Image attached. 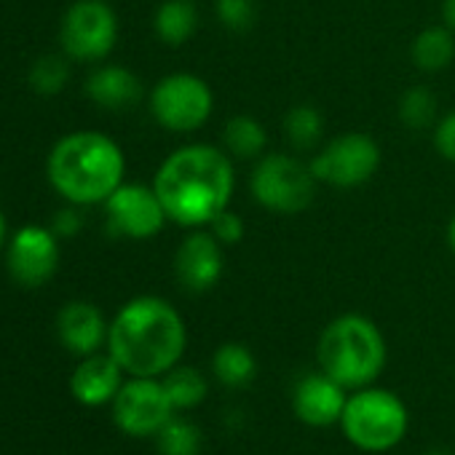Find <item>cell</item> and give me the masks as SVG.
<instances>
[{
    "label": "cell",
    "instance_id": "cell-33",
    "mask_svg": "<svg viewBox=\"0 0 455 455\" xmlns=\"http://www.w3.org/2000/svg\"><path fill=\"white\" fill-rule=\"evenodd\" d=\"M6 239V220H4V212H0V244Z\"/></svg>",
    "mask_w": 455,
    "mask_h": 455
},
{
    "label": "cell",
    "instance_id": "cell-7",
    "mask_svg": "<svg viewBox=\"0 0 455 455\" xmlns=\"http://www.w3.org/2000/svg\"><path fill=\"white\" fill-rule=\"evenodd\" d=\"M212 89L190 73L166 76L156 84L150 94V113L156 116V121L164 129L180 134L201 129L212 116Z\"/></svg>",
    "mask_w": 455,
    "mask_h": 455
},
{
    "label": "cell",
    "instance_id": "cell-22",
    "mask_svg": "<svg viewBox=\"0 0 455 455\" xmlns=\"http://www.w3.org/2000/svg\"><path fill=\"white\" fill-rule=\"evenodd\" d=\"M164 391L174 410H193L206 399V380L193 367H172L164 375Z\"/></svg>",
    "mask_w": 455,
    "mask_h": 455
},
{
    "label": "cell",
    "instance_id": "cell-6",
    "mask_svg": "<svg viewBox=\"0 0 455 455\" xmlns=\"http://www.w3.org/2000/svg\"><path fill=\"white\" fill-rule=\"evenodd\" d=\"M250 188L255 201L263 204L266 209L298 214L314 201L316 177L311 166H306L303 161L282 153H268L258 161Z\"/></svg>",
    "mask_w": 455,
    "mask_h": 455
},
{
    "label": "cell",
    "instance_id": "cell-5",
    "mask_svg": "<svg viewBox=\"0 0 455 455\" xmlns=\"http://www.w3.org/2000/svg\"><path fill=\"white\" fill-rule=\"evenodd\" d=\"M340 426L354 447L364 452H386L404 439L410 415L394 391L364 386L348 396Z\"/></svg>",
    "mask_w": 455,
    "mask_h": 455
},
{
    "label": "cell",
    "instance_id": "cell-25",
    "mask_svg": "<svg viewBox=\"0 0 455 455\" xmlns=\"http://www.w3.org/2000/svg\"><path fill=\"white\" fill-rule=\"evenodd\" d=\"M399 118L407 129H428L436 118V97L426 86H412L399 100Z\"/></svg>",
    "mask_w": 455,
    "mask_h": 455
},
{
    "label": "cell",
    "instance_id": "cell-30",
    "mask_svg": "<svg viewBox=\"0 0 455 455\" xmlns=\"http://www.w3.org/2000/svg\"><path fill=\"white\" fill-rule=\"evenodd\" d=\"M81 228V214L73 209H65L54 217V234L57 236H73Z\"/></svg>",
    "mask_w": 455,
    "mask_h": 455
},
{
    "label": "cell",
    "instance_id": "cell-18",
    "mask_svg": "<svg viewBox=\"0 0 455 455\" xmlns=\"http://www.w3.org/2000/svg\"><path fill=\"white\" fill-rule=\"evenodd\" d=\"M212 370L217 375V380L228 388H242L247 383H252L255 372H258V362L255 354L242 346V343H225L214 351L212 356Z\"/></svg>",
    "mask_w": 455,
    "mask_h": 455
},
{
    "label": "cell",
    "instance_id": "cell-27",
    "mask_svg": "<svg viewBox=\"0 0 455 455\" xmlns=\"http://www.w3.org/2000/svg\"><path fill=\"white\" fill-rule=\"evenodd\" d=\"M217 17L228 30L244 33L258 20L255 0H217Z\"/></svg>",
    "mask_w": 455,
    "mask_h": 455
},
{
    "label": "cell",
    "instance_id": "cell-14",
    "mask_svg": "<svg viewBox=\"0 0 455 455\" xmlns=\"http://www.w3.org/2000/svg\"><path fill=\"white\" fill-rule=\"evenodd\" d=\"M174 271L185 290H212L222 276V244L217 242V236L201 231L190 234L174 255Z\"/></svg>",
    "mask_w": 455,
    "mask_h": 455
},
{
    "label": "cell",
    "instance_id": "cell-17",
    "mask_svg": "<svg viewBox=\"0 0 455 455\" xmlns=\"http://www.w3.org/2000/svg\"><path fill=\"white\" fill-rule=\"evenodd\" d=\"M86 94L92 97V102H97L108 110H126L140 102L142 84L132 70H126L121 65H108L89 76Z\"/></svg>",
    "mask_w": 455,
    "mask_h": 455
},
{
    "label": "cell",
    "instance_id": "cell-8",
    "mask_svg": "<svg viewBox=\"0 0 455 455\" xmlns=\"http://www.w3.org/2000/svg\"><path fill=\"white\" fill-rule=\"evenodd\" d=\"M118 38V20L116 12L105 0H78L62 20L60 41L68 57L81 62H100L105 60Z\"/></svg>",
    "mask_w": 455,
    "mask_h": 455
},
{
    "label": "cell",
    "instance_id": "cell-26",
    "mask_svg": "<svg viewBox=\"0 0 455 455\" xmlns=\"http://www.w3.org/2000/svg\"><path fill=\"white\" fill-rule=\"evenodd\" d=\"M68 78H70V68L60 57H41L30 70V86L46 97L60 94L65 89Z\"/></svg>",
    "mask_w": 455,
    "mask_h": 455
},
{
    "label": "cell",
    "instance_id": "cell-20",
    "mask_svg": "<svg viewBox=\"0 0 455 455\" xmlns=\"http://www.w3.org/2000/svg\"><path fill=\"white\" fill-rule=\"evenodd\" d=\"M455 60V38L447 28H426L412 44V62L423 73H439Z\"/></svg>",
    "mask_w": 455,
    "mask_h": 455
},
{
    "label": "cell",
    "instance_id": "cell-32",
    "mask_svg": "<svg viewBox=\"0 0 455 455\" xmlns=\"http://www.w3.org/2000/svg\"><path fill=\"white\" fill-rule=\"evenodd\" d=\"M447 242H450V250L455 252V217L450 220V228H447Z\"/></svg>",
    "mask_w": 455,
    "mask_h": 455
},
{
    "label": "cell",
    "instance_id": "cell-10",
    "mask_svg": "<svg viewBox=\"0 0 455 455\" xmlns=\"http://www.w3.org/2000/svg\"><path fill=\"white\" fill-rule=\"evenodd\" d=\"M172 412L174 407L164 391V383L153 378H132L118 388L113 399V418L118 428L132 436L158 434Z\"/></svg>",
    "mask_w": 455,
    "mask_h": 455
},
{
    "label": "cell",
    "instance_id": "cell-1",
    "mask_svg": "<svg viewBox=\"0 0 455 455\" xmlns=\"http://www.w3.org/2000/svg\"><path fill=\"white\" fill-rule=\"evenodd\" d=\"M153 190L177 225H209L234 196V164L212 145H185L158 169Z\"/></svg>",
    "mask_w": 455,
    "mask_h": 455
},
{
    "label": "cell",
    "instance_id": "cell-3",
    "mask_svg": "<svg viewBox=\"0 0 455 455\" xmlns=\"http://www.w3.org/2000/svg\"><path fill=\"white\" fill-rule=\"evenodd\" d=\"M124 153L100 132H76L60 140L49 156V182L76 206L108 201L124 185Z\"/></svg>",
    "mask_w": 455,
    "mask_h": 455
},
{
    "label": "cell",
    "instance_id": "cell-12",
    "mask_svg": "<svg viewBox=\"0 0 455 455\" xmlns=\"http://www.w3.org/2000/svg\"><path fill=\"white\" fill-rule=\"evenodd\" d=\"M9 274L22 287H44L60 268L57 234L41 225H25L9 247Z\"/></svg>",
    "mask_w": 455,
    "mask_h": 455
},
{
    "label": "cell",
    "instance_id": "cell-11",
    "mask_svg": "<svg viewBox=\"0 0 455 455\" xmlns=\"http://www.w3.org/2000/svg\"><path fill=\"white\" fill-rule=\"evenodd\" d=\"M105 212L110 234L126 239H150L169 220L158 193L145 185H118L105 201Z\"/></svg>",
    "mask_w": 455,
    "mask_h": 455
},
{
    "label": "cell",
    "instance_id": "cell-31",
    "mask_svg": "<svg viewBox=\"0 0 455 455\" xmlns=\"http://www.w3.org/2000/svg\"><path fill=\"white\" fill-rule=\"evenodd\" d=\"M442 20H444V28L455 33V0H444L442 4Z\"/></svg>",
    "mask_w": 455,
    "mask_h": 455
},
{
    "label": "cell",
    "instance_id": "cell-19",
    "mask_svg": "<svg viewBox=\"0 0 455 455\" xmlns=\"http://www.w3.org/2000/svg\"><path fill=\"white\" fill-rule=\"evenodd\" d=\"M198 25V12L190 0H164L156 12V33L164 44L180 46L185 44Z\"/></svg>",
    "mask_w": 455,
    "mask_h": 455
},
{
    "label": "cell",
    "instance_id": "cell-9",
    "mask_svg": "<svg viewBox=\"0 0 455 455\" xmlns=\"http://www.w3.org/2000/svg\"><path fill=\"white\" fill-rule=\"evenodd\" d=\"M314 177L335 188H356L367 182L380 166V148L372 137L351 132L335 137L308 164Z\"/></svg>",
    "mask_w": 455,
    "mask_h": 455
},
{
    "label": "cell",
    "instance_id": "cell-24",
    "mask_svg": "<svg viewBox=\"0 0 455 455\" xmlns=\"http://www.w3.org/2000/svg\"><path fill=\"white\" fill-rule=\"evenodd\" d=\"M158 436L161 455H198L201 452V431L185 418H169Z\"/></svg>",
    "mask_w": 455,
    "mask_h": 455
},
{
    "label": "cell",
    "instance_id": "cell-13",
    "mask_svg": "<svg viewBox=\"0 0 455 455\" xmlns=\"http://www.w3.org/2000/svg\"><path fill=\"white\" fill-rule=\"evenodd\" d=\"M346 388L332 380L327 372H311L295 383L292 391V410L295 415L314 428L340 423V415L346 410Z\"/></svg>",
    "mask_w": 455,
    "mask_h": 455
},
{
    "label": "cell",
    "instance_id": "cell-16",
    "mask_svg": "<svg viewBox=\"0 0 455 455\" xmlns=\"http://www.w3.org/2000/svg\"><path fill=\"white\" fill-rule=\"evenodd\" d=\"M57 330H60L62 343L73 354H81V356L94 354L102 346L105 335H108L100 308L92 306V303H84V300H73L60 311Z\"/></svg>",
    "mask_w": 455,
    "mask_h": 455
},
{
    "label": "cell",
    "instance_id": "cell-29",
    "mask_svg": "<svg viewBox=\"0 0 455 455\" xmlns=\"http://www.w3.org/2000/svg\"><path fill=\"white\" fill-rule=\"evenodd\" d=\"M434 145H436V150H439L442 158H447V161L455 164V110L447 113L439 121V126L434 132Z\"/></svg>",
    "mask_w": 455,
    "mask_h": 455
},
{
    "label": "cell",
    "instance_id": "cell-21",
    "mask_svg": "<svg viewBox=\"0 0 455 455\" xmlns=\"http://www.w3.org/2000/svg\"><path fill=\"white\" fill-rule=\"evenodd\" d=\"M222 140H225L228 153L242 158V161L258 158L266 150V142H268L263 124L255 121L252 116H234L222 129Z\"/></svg>",
    "mask_w": 455,
    "mask_h": 455
},
{
    "label": "cell",
    "instance_id": "cell-15",
    "mask_svg": "<svg viewBox=\"0 0 455 455\" xmlns=\"http://www.w3.org/2000/svg\"><path fill=\"white\" fill-rule=\"evenodd\" d=\"M121 364L113 356H100L89 354L73 372L70 378V391L73 396L86 404V407H100L105 402H113L121 383Z\"/></svg>",
    "mask_w": 455,
    "mask_h": 455
},
{
    "label": "cell",
    "instance_id": "cell-4",
    "mask_svg": "<svg viewBox=\"0 0 455 455\" xmlns=\"http://www.w3.org/2000/svg\"><path fill=\"white\" fill-rule=\"evenodd\" d=\"M316 356L322 372L343 388H364L386 367V340L367 316L346 314L324 327Z\"/></svg>",
    "mask_w": 455,
    "mask_h": 455
},
{
    "label": "cell",
    "instance_id": "cell-28",
    "mask_svg": "<svg viewBox=\"0 0 455 455\" xmlns=\"http://www.w3.org/2000/svg\"><path fill=\"white\" fill-rule=\"evenodd\" d=\"M209 225H212V234L217 236L220 244H236V242L244 239V222H242V217L234 214V212H228V209L220 212Z\"/></svg>",
    "mask_w": 455,
    "mask_h": 455
},
{
    "label": "cell",
    "instance_id": "cell-23",
    "mask_svg": "<svg viewBox=\"0 0 455 455\" xmlns=\"http://www.w3.org/2000/svg\"><path fill=\"white\" fill-rule=\"evenodd\" d=\"M322 129H324V118H322V113L314 105H295L284 116L287 140L298 150H311L314 145H319Z\"/></svg>",
    "mask_w": 455,
    "mask_h": 455
},
{
    "label": "cell",
    "instance_id": "cell-2",
    "mask_svg": "<svg viewBox=\"0 0 455 455\" xmlns=\"http://www.w3.org/2000/svg\"><path fill=\"white\" fill-rule=\"evenodd\" d=\"M110 356L134 378H158L177 367L185 351V324L177 308L145 295L129 300L108 330Z\"/></svg>",
    "mask_w": 455,
    "mask_h": 455
}]
</instances>
